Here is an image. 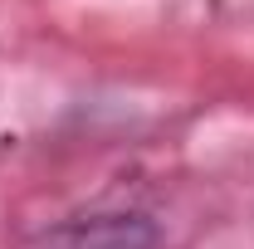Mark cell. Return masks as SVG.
I'll list each match as a JSON object with an SVG mask.
<instances>
[{
    "instance_id": "6da1fadb",
    "label": "cell",
    "mask_w": 254,
    "mask_h": 249,
    "mask_svg": "<svg viewBox=\"0 0 254 249\" xmlns=\"http://www.w3.org/2000/svg\"><path fill=\"white\" fill-rule=\"evenodd\" d=\"M161 220L147 210H88L25 235L15 249H161Z\"/></svg>"
}]
</instances>
